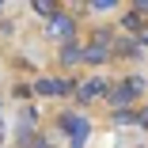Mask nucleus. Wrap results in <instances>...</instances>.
<instances>
[{
    "label": "nucleus",
    "mask_w": 148,
    "mask_h": 148,
    "mask_svg": "<svg viewBox=\"0 0 148 148\" xmlns=\"http://www.w3.org/2000/svg\"><path fill=\"white\" fill-rule=\"evenodd\" d=\"M61 129H69L72 148H84V144H87V137H91V125H87L84 118H76V114H61Z\"/></svg>",
    "instance_id": "f257e3e1"
},
{
    "label": "nucleus",
    "mask_w": 148,
    "mask_h": 148,
    "mask_svg": "<svg viewBox=\"0 0 148 148\" xmlns=\"http://www.w3.org/2000/svg\"><path fill=\"white\" fill-rule=\"evenodd\" d=\"M144 87H148V84H144L140 76H133V80H125L122 87H114V91H110V103H114L118 110H122V106H125L133 95H140V91H144Z\"/></svg>",
    "instance_id": "f03ea898"
},
{
    "label": "nucleus",
    "mask_w": 148,
    "mask_h": 148,
    "mask_svg": "<svg viewBox=\"0 0 148 148\" xmlns=\"http://www.w3.org/2000/svg\"><path fill=\"white\" fill-rule=\"evenodd\" d=\"M72 31H76V23H72V19H65V15H53V19H49V34H53V38L72 42Z\"/></svg>",
    "instance_id": "7ed1b4c3"
},
{
    "label": "nucleus",
    "mask_w": 148,
    "mask_h": 148,
    "mask_svg": "<svg viewBox=\"0 0 148 148\" xmlns=\"http://www.w3.org/2000/svg\"><path fill=\"white\" fill-rule=\"evenodd\" d=\"M34 91H42V95H65V91H69V84H65V80H38V84H34Z\"/></svg>",
    "instance_id": "20e7f679"
},
{
    "label": "nucleus",
    "mask_w": 148,
    "mask_h": 148,
    "mask_svg": "<svg viewBox=\"0 0 148 148\" xmlns=\"http://www.w3.org/2000/svg\"><path fill=\"white\" fill-rule=\"evenodd\" d=\"M103 91H106L103 80H87V84H80V99H84V103H87V99H99Z\"/></svg>",
    "instance_id": "39448f33"
},
{
    "label": "nucleus",
    "mask_w": 148,
    "mask_h": 148,
    "mask_svg": "<svg viewBox=\"0 0 148 148\" xmlns=\"http://www.w3.org/2000/svg\"><path fill=\"white\" fill-rule=\"evenodd\" d=\"M61 61H65V65H76V61H84V53H80V46H76V42H65V49H61Z\"/></svg>",
    "instance_id": "423d86ee"
},
{
    "label": "nucleus",
    "mask_w": 148,
    "mask_h": 148,
    "mask_svg": "<svg viewBox=\"0 0 148 148\" xmlns=\"http://www.w3.org/2000/svg\"><path fill=\"white\" fill-rule=\"evenodd\" d=\"M106 57H110V53H106L103 46H91V49H84V61H91V65H103Z\"/></svg>",
    "instance_id": "0eeeda50"
},
{
    "label": "nucleus",
    "mask_w": 148,
    "mask_h": 148,
    "mask_svg": "<svg viewBox=\"0 0 148 148\" xmlns=\"http://www.w3.org/2000/svg\"><path fill=\"white\" fill-rule=\"evenodd\" d=\"M114 122H118V125H129V122H137V114H129V110H114Z\"/></svg>",
    "instance_id": "6e6552de"
},
{
    "label": "nucleus",
    "mask_w": 148,
    "mask_h": 148,
    "mask_svg": "<svg viewBox=\"0 0 148 148\" xmlns=\"http://www.w3.org/2000/svg\"><path fill=\"white\" fill-rule=\"evenodd\" d=\"M125 31H133V34H140V19H137V15H125Z\"/></svg>",
    "instance_id": "1a4fd4ad"
},
{
    "label": "nucleus",
    "mask_w": 148,
    "mask_h": 148,
    "mask_svg": "<svg viewBox=\"0 0 148 148\" xmlns=\"http://www.w3.org/2000/svg\"><path fill=\"white\" fill-rule=\"evenodd\" d=\"M34 12H38V15H57L53 4H46V0H42V4H34Z\"/></svg>",
    "instance_id": "9d476101"
},
{
    "label": "nucleus",
    "mask_w": 148,
    "mask_h": 148,
    "mask_svg": "<svg viewBox=\"0 0 148 148\" xmlns=\"http://www.w3.org/2000/svg\"><path fill=\"white\" fill-rule=\"evenodd\" d=\"M137 125H148V106H144V110L137 114Z\"/></svg>",
    "instance_id": "9b49d317"
},
{
    "label": "nucleus",
    "mask_w": 148,
    "mask_h": 148,
    "mask_svg": "<svg viewBox=\"0 0 148 148\" xmlns=\"http://www.w3.org/2000/svg\"><path fill=\"white\" fill-rule=\"evenodd\" d=\"M38 148H49V144H38Z\"/></svg>",
    "instance_id": "f8f14e48"
}]
</instances>
